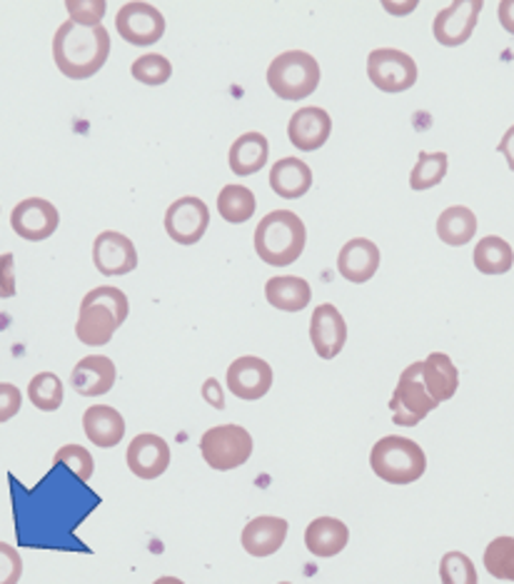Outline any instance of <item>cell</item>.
I'll use <instances>...</instances> for the list:
<instances>
[{"mask_svg": "<svg viewBox=\"0 0 514 584\" xmlns=\"http://www.w3.org/2000/svg\"><path fill=\"white\" fill-rule=\"evenodd\" d=\"M56 465H66L70 473H73L80 483H88V479L92 477V473H96V459H92V455L88 453L86 447L80 445H66L60 447L56 457H53Z\"/></svg>", "mask_w": 514, "mask_h": 584, "instance_id": "35", "label": "cell"}, {"mask_svg": "<svg viewBox=\"0 0 514 584\" xmlns=\"http://www.w3.org/2000/svg\"><path fill=\"white\" fill-rule=\"evenodd\" d=\"M128 467L140 479H158L170 467V445L160 435H138L128 447Z\"/></svg>", "mask_w": 514, "mask_h": 584, "instance_id": "17", "label": "cell"}, {"mask_svg": "<svg viewBox=\"0 0 514 584\" xmlns=\"http://www.w3.org/2000/svg\"><path fill=\"white\" fill-rule=\"evenodd\" d=\"M447 156L445 152H419L417 166L409 172V188L413 190H429L439 186L447 176Z\"/></svg>", "mask_w": 514, "mask_h": 584, "instance_id": "30", "label": "cell"}, {"mask_svg": "<svg viewBox=\"0 0 514 584\" xmlns=\"http://www.w3.org/2000/svg\"><path fill=\"white\" fill-rule=\"evenodd\" d=\"M307 242L305 222L293 210L267 212L257 222L255 230V253L265 265L285 268L300 258Z\"/></svg>", "mask_w": 514, "mask_h": 584, "instance_id": "3", "label": "cell"}, {"mask_svg": "<svg viewBox=\"0 0 514 584\" xmlns=\"http://www.w3.org/2000/svg\"><path fill=\"white\" fill-rule=\"evenodd\" d=\"M202 459L218 473H230L248 463L253 455V435L240 425L210 427L200 437Z\"/></svg>", "mask_w": 514, "mask_h": 584, "instance_id": "6", "label": "cell"}, {"mask_svg": "<svg viewBox=\"0 0 514 584\" xmlns=\"http://www.w3.org/2000/svg\"><path fill=\"white\" fill-rule=\"evenodd\" d=\"M419 377H423L425 389L437 405L455 397L459 387L457 367L445 353H432L427 360L419 363Z\"/></svg>", "mask_w": 514, "mask_h": 584, "instance_id": "21", "label": "cell"}, {"mask_svg": "<svg viewBox=\"0 0 514 584\" xmlns=\"http://www.w3.org/2000/svg\"><path fill=\"white\" fill-rule=\"evenodd\" d=\"M28 397L30 403H33L38 409H43V413H56V409H60V405H63L66 389L56 373H40L30 380Z\"/></svg>", "mask_w": 514, "mask_h": 584, "instance_id": "31", "label": "cell"}, {"mask_svg": "<svg viewBox=\"0 0 514 584\" xmlns=\"http://www.w3.org/2000/svg\"><path fill=\"white\" fill-rule=\"evenodd\" d=\"M349 529L343 519L335 517H317L305 529V545L315 557L330 560L347 547Z\"/></svg>", "mask_w": 514, "mask_h": 584, "instance_id": "23", "label": "cell"}, {"mask_svg": "<svg viewBox=\"0 0 514 584\" xmlns=\"http://www.w3.org/2000/svg\"><path fill=\"white\" fill-rule=\"evenodd\" d=\"M485 567L492 577L514 582V537L492 540L485 550Z\"/></svg>", "mask_w": 514, "mask_h": 584, "instance_id": "32", "label": "cell"}, {"mask_svg": "<svg viewBox=\"0 0 514 584\" xmlns=\"http://www.w3.org/2000/svg\"><path fill=\"white\" fill-rule=\"evenodd\" d=\"M23 577V560L13 545L0 542V584H18Z\"/></svg>", "mask_w": 514, "mask_h": 584, "instance_id": "37", "label": "cell"}, {"mask_svg": "<svg viewBox=\"0 0 514 584\" xmlns=\"http://www.w3.org/2000/svg\"><path fill=\"white\" fill-rule=\"evenodd\" d=\"M116 28L126 43L148 48L166 36V18L150 3H126L118 10Z\"/></svg>", "mask_w": 514, "mask_h": 584, "instance_id": "9", "label": "cell"}, {"mask_svg": "<svg viewBox=\"0 0 514 584\" xmlns=\"http://www.w3.org/2000/svg\"><path fill=\"white\" fill-rule=\"evenodd\" d=\"M389 409H393V423L403 427L419 425L432 409H437V403L429 397L423 377H419V363L409 365L399 375L393 399H389Z\"/></svg>", "mask_w": 514, "mask_h": 584, "instance_id": "8", "label": "cell"}, {"mask_svg": "<svg viewBox=\"0 0 514 584\" xmlns=\"http://www.w3.org/2000/svg\"><path fill=\"white\" fill-rule=\"evenodd\" d=\"M475 268L482 275H505L514 265V250L507 240L497 238V235H487L475 245Z\"/></svg>", "mask_w": 514, "mask_h": 584, "instance_id": "28", "label": "cell"}, {"mask_svg": "<svg viewBox=\"0 0 514 584\" xmlns=\"http://www.w3.org/2000/svg\"><path fill=\"white\" fill-rule=\"evenodd\" d=\"M130 73L132 78L138 80L142 86H150V88H158V86H166L170 76H172V66L166 56H158V53H148L138 58L136 63L130 66Z\"/></svg>", "mask_w": 514, "mask_h": 584, "instance_id": "33", "label": "cell"}, {"mask_svg": "<svg viewBox=\"0 0 514 584\" xmlns=\"http://www.w3.org/2000/svg\"><path fill=\"white\" fill-rule=\"evenodd\" d=\"M228 387L235 397L255 403V399H260L270 393L273 367L267 365L263 357H255V355L238 357V360L228 367Z\"/></svg>", "mask_w": 514, "mask_h": 584, "instance_id": "14", "label": "cell"}, {"mask_svg": "<svg viewBox=\"0 0 514 584\" xmlns=\"http://www.w3.org/2000/svg\"><path fill=\"white\" fill-rule=\"evenodd\" d=\"M330 132H333L330 112L317 106L300 108L290 118V126H287V138H290L293 146L303 152L320 150L325 142L330 140Z\"/></svg>", "mask_w": 514, "mask_h": 584, "instance_id": "16", "label": "cell"}, {"mask_svg": "<svg viewBox=\"0 0 514 584\" xmlns=\"http://www.w3.org/2000/svg\"><path fill=\"white\" fill-rule=\"evenodd\" d=\"M482 8H485L482 0H457V3H449L445 10H439L435 16L432 36H435L437 43L445 48L465 46L472 33H475Z\"/></svg>", "mask_w": 514, "mask_h": 584, "instance_id": "10", "label": "cell"}, {"mask_svg": "<svg viewBox=\"0 0 514 584\" xmlns=\"http://www.w3.org/2000/svg\"><path fill=\"white\" fill-rule=\"evenodd\" d=\"M369 467L387 485H413L425 475L427 457L415 439L387 435L369 453Z\"/></svg>", "mask_w": 514, "mask_h": 584, "instance_id": "4", "label": "cell"}, {"mask_svg": "<svg viewBox=\"0 0 514 584\" xmlns=\"http://www.w3.org/2000/svg\"><path fill=\"white\" fill-rule=\"evenodd\" d=\"M257 208L255 192L245 186H225L218 195V212L225 222L243 225L248 222Z\"/></svg>", "mask_w": 514, "mask_h": 584, "instance_id": "29", "label": "cell"}, {"mask_svg": "<svg viewBox=\"0 0 514 584\" xmlns=\"http://www.w3.org/2000/svg\"><path fill=\"white\" fill-rule=\"evenodd\" d=\"M20 405H23L20 389L10 383H0V425L13 419L20 413Z\"/></svg>", "mask_w": 514, "mask_h": 584, "instance_id": "38", "label": "cell"}, {"mask_svg": "<svg viewBox=\"0 0 514 584\" xmlns=\"http://www.w3.org/2000/svg\"><path fill=\"white\" fill-rule=\"evenodd\" d=\"M66 8L70 13V20L86 28H98L106 18L108 3L106 0H66Z\"/></svg>", "mask_w": 514, "mask_h": 584, "instance_id": "36", "label": "cell"}, {"mask_svg": "<svg viewBox=\"0 0 514 584\" xmlns=\"http://www.w3.org/2000/svg\"><path fill=\"white\" fill-rule=\"evenodd\" d=\"M287 519L263 515L250 519L243 529V547L253 557H270L285 545Z\"/></svg>", "mask_w": 514, "mask_h": 584, "instance_id": "20", "label": "cell"}, {"mask_svg": "<svg viewBox=\"0 0 514 584\" xmlns=\"http://www.w3.org/2000/svg\"><path fill=\"white\" fill-rule=\"evenodd\" d=\"M16 290V258L6 253L0 255V297H13Z\"/></svg>", "mask_w": 514, "mask_h": 584, "instance_id": "39", "label": "cell"}, {"mask_svg": "<svg viewBox=\"0 0 514 584\" xmlns=\"http://www.w3.org/2000/svg\"><path fill=\"white\" fill-rule=\"evenodd\" d=\"M110 56V33L106 26L86 28L73 20L58 26L53 36V60L60 73L70 80H86L106 66Z\"/></svg>", "mask_w": 514, "mask_h": 584, "instance_id": "1", "label": "cell"}, {"mask_svg": "<svg viewBox=\"0 0 514 584\" xmlns=\"http://www.w3.org/2000/svg\"><path fill=\"white\" fill-rule=\"evenodd\" d=\"M60 215L53 202L43 198H28L10 212V228L28 242H43L58 230Z\"/></svg>", "mask_w": 514, "mask_h": 584, "instance_id": "12", "label": "cell"}, {"mask_svg": "<svg viewBox=\"0 0 514 584\" xmlns=\"http://www.w3.org/2000/svg\"><path fill=\"white\" fill-rule=\"evenodd\" d=\"M367 78L383 93H405L417 83V63L403 50L377 48L367 56Z\"/></svg>", "mask_w": 514, "mask_h": 584, "instance_id": "7", "label": "cell"}, {"mask_svg": "<svg viewBox=\"0 0 514 584\" xmlns=\"http://www.w3.org/2000/svg\"><path fill=\"white\" fill-rule=\"evenodd\" d=\"M270 188L285 200H297L313 188V170L305 160L283 158L270 170Z\"/></svg>", "mask_w": 514, "mask_h": 584, "instance_id": "24", "label": "cell"}, {"mask_svg": "<svg viewBox=\"0 0 514 584\" xmlns=\"http://www.w3.org/2000/svg\"><path fill=\"white\" fill-rule=\"evenodd\" d=\"M477 232V215L465 205H452V208L442 210L437 218V238L449 245V248H459L467 245Z\"/></svg>", "mask_w": 514, "mask_h": 584, "instance_id": "27", "label": "cell"}, {"mask_svg": "<svg viewBox=\"0 0 514 584\" xmlns=\"http://www.w3.org/2000/svg\"><path fill=\"white\" fill-rule=\"evenodd\" d=\"M92 263L106 278H120L138 268V250L122 232L106 230L92 242Z\"/></svg>", "mask_w": 514, "mask_h": 584, "instance_id": "13", "label": "cell"}, {"mask_svg": "<svg viewBox=\"0 0 514 584\" xmlns=\"http://www.w3.org/2000/svg\"><path fill=\"white\" fill-rule=\"evenodd\" d=\"M202 399L215 409H225V395H223V387L220 383L215 380V377H208L202 385Z\"/></svg>", "mask_w": 514, "mask_h": 584, "instance_id": "40", "label": "cell"}, {"mask_svg": "<svg viewBox=\"0 0 514 584\" xmlns=\"http://www.w3.org/2000/svg\"><path fill=\"white\" fill-rule=\"evenodd\" d=\"M377 268H379V250L377 245L367 238H353L343 245L340 255H337V273L353 285H363L373 280Z\"/></svg>", "mask_w": 514, "mask_h": 584, "instance_id": "18", "label": "cell"}, {"mask_svg": "<svg viewBox=\"0 0 514 584\" xmlns=\"http://www.w3.org/2000/svg\"><path fill=\"white\" fill-rule=\"evenodd\" d=\"M442 584H480L477 567L465 552H447L439 562Z\"/></svg>", "mask_w": 514, "mask_h": 584, "instance_id": "34", "label": "cell"}, {"mask_svg": "<svg viewBox=\"0 0 514 584\" xmlns=\"http://www.w3.org/2000/svg\"><path fill=\"white\" fill-rule=\"evenodd\" d=\"M280 584H293V582H280Z\"/></svg>", "mask_w": 514, "mask_h": 584, "instance_id": "44", "label": "cell"}, {"mask_svg": "<svg viewBox=\"0 0 514 584\" xmlns=\"http://www.w3.org/2000/svg\"><path fill=\"white\" fill-rule=\"evenodd\" d=\"M83 429L92 445L110 449L120 445L122 437H126V419H122L116 407L92 405L83 415Z\"/></svg>", "mask_w": 514, "mask_h": 584, "instance_id": "22", "label": "cell"}, {"mask_svg": "<svg viewBox=\"0 0 514 584\" xmlns=\"http://www.w3.org/2000/svg\"><path fill=\"white\" fill-rule=\"evenodd\" d=\"M152 584H185V582L178 577H158Z\"/></svg>", "mask_w": 514, "mask_h": 584, "instance_id": "43", "label": "cell"}, {"mask_svg": "<svg viewBox=\"0 0 514 584\" xmlns=\"http://www.w3.org/2000/svg\"><path fill=\"white\" fill-rule=\"evenodd\" d=\"M265 297L275 310L300 313L313 300V290L307 280L295 278V275H283V278H270L265 285Z\"/></svg>", "mask_w": 514, "mask_h": 584, "instance_id": "26", "label": "cell"}, {"mask_svg": "<svg viewBox=\"0 0 514 584\" xmlns=\"http://www.w3.org/2000/svg\"><path fill=\"white\" fill-rule=\"evenodd\" d=\"M267 156H270V142L263 132H245L230 148V170L238 178L255 176L267 166Z\"/></svg>", "mask_w": 514, "mask_h": 584, "instance_id": "25", "label": "cell"}, {"mask_svg": "<svg viewBox=\"0 0 514 584\" xmlns=\"http://www.w3.org/2000/svg\"><path fill=\"white\" fill-rule=\"evenodd\" d=\"M310 343L323 360H333L343 353L347 343V325L343 313L335 305H317L310 320Z\"/></svg>", "mask_w": 514, "mask_h": 584, "instance_id": "15", "label": "cell"}, {"mask_svg": "<svg viewBox=\"0 0 514 584\" xmlns=\"http://www.w3.org/2000/svg\"><path fill=\"white\" fill-rule=\"evenodd\" d=\"M497 16H500L502 28L514 36V0H502L497 8Z\"/></svg>", "mask_w": 514, "mask_h": 584, "instance_id": "41", "label": "cell"}, {"mask_svg": "<svg viewBox=\"0 0 514 584\" xmlns=\"http://www.w3.org/2000/svg\"><path fill=\"white\" fill-rule=\"evenodd\" d=\"M497 150L502 152V156L507 158V166H510V170H514V126H512V128L505 132V138L500 140Z\"/></svg>", "mask_w": 514, "mask_h": 584, "instance_id": "42", "label": "cell"}, {"mask_svg": "<svg viewBox=\"0 0 514 584\" xmlns=\"http://www.w3.org/2000/svg\"><path fill=\"white\" fill-rule=\"evenodd\" d=\"M128 313L130 303L122 290L110 288V285L90 290L83 297V303H80L76 323L78 340L88 347L108 345L118 327L128 320Z\"/></svg>", "mask_w": 514, "mask_h": 584, "instance_id": "2", "label": "cell"}, {"mask_svg": "<svg viewBox=\"0 0 514 584\" xmlns=\"http://www.w3.org/2000/svg\"><path fill=\"white\" fill-rule=\"evenodd\" d=\"M116 377L118 370L110 357L88 355L73 367V373H70V385H73L78 395L100 397L110 393L112 385H116Z\"/></svg>", "mask_w": 514, "mask_h": 584, "instance_id": "19", "label": "cell"}, {"mask_svg": "<svg viewBox=\"0 0 514 584\" xmlns=\"http://www.w3.org/2000/svg\"><path fill=\"white\" fill-rule=\"evenodd\" d=\"M210 208L200 198H180L175 200L166 212V230L172 242L178 245H198L202 235L208 232Z\"/></svg>", "mask_w": 514, "mask_h": 584, "instance_id": "11", "label": "cell"}, {"mask_svg": "<svg viewBox=\"0 0 514 584\" xmlns=\"http://www.w3.org/2000/svg\"><path fill=\"white\" fill-rule=\"evenodd\" d=\"M267 86L283 100H305L320 86V63L305 50H287L267 68Z\"/></svg>", "mask_w": 514, "mask_h": 584, "instance_id": "5", "label": "cell"}]
</instances>
